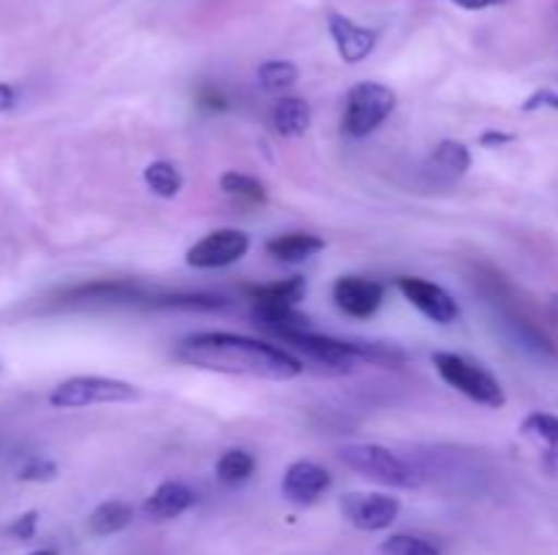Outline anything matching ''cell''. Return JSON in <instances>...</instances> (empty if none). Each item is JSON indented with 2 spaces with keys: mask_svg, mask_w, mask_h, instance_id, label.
<instances>
[{
  "mask_svg": "<svg viewBox=\"0 0 558 555\" xmlns=\"http://www.w3.org/2000/svg\"><path fill=\"white\" fill-rule=\"evenodd\" d=\"M180 362L227 375H248L265 381H292L303 373V362L292 351L238 332H194L174 346Z\"/></svg>",
  "mask_w": 558,
  "mask_h": 555,
  "instance_id": "1",
  "label": "cell"
},
{
  "mask_svg": "<svg viewBox=\"0 0 558 555\" xmlns=\"http://www.w3.org/2000/svg\"><path fill=\"white\" fill-rule=\"evenodd\" d=\"M287 343L294 351H303L311 362H319L325 368L349 370L360 362L368 365H401L403 351L396 346H385V343H368V341H343V337L319 335L311 330H294L278 337Z\"/></svg>",
  "mask_w": 558,
  "mask_h": 555,
  "instance_id": "2",
  "label": "cell"
},
{
  "mask_svg": "<svg viewBox=\"0 0 558 555\" xmlns=\"http://www.w3.org/2000/svg\"><path fill=\"white\" fill-rule=\"evenodd\" d=\"M430 362H434L441 381L456 392H461V395H466L469 400L480 403L485 408H505V386L480 362L456 351H434L430 354Z\"/></svg>",
  "mask_w": 558,
  "mask_h": 555,
  "instance_id": "3",
  "label": "cell"
},
{
  "mask_svg": "<svg viewBox=\"0 0 558 555\" xmlns=\"http://www.w3.org/2000/svg\"><path fill=\"white\" fill-rule=\"evenodd\" d=\"M338 457H341L343 466L357 471L360 477L387 484V488L412 490L420 488V482H423V477H420L412 462H407L381 444H347L338 449Z\"/></svg>",
  "mask_w": 558,
  "mask_h": 555,
  "instance_id": "4",
  "label": "cell"
},
{
  "mask_svg": "<svg viewBox=\"0 0 558 555\" xmlns=\"http://www.w3.org/2000/svg\"><path fill=\"white\" fill-rule=\"evenodd\" d=\"M398 107V96L392 87L381 82H357L347 92V109H343V134L349 139H365L374 134Z\"/></svg>",
  "mask_w": 558,
  "mask_h": 555,
  "instance_id": "5",
  "label": "cell"
},
{
  "mask_svg": "<svg viewBox=\"0 0 558 555\" xmlns=\"http://www.w3.org/2000/svg\"><path fill=\"white\" fill-rule=\"evenodd\" d=\"M140 386L109 375H74L65 379L49 392V403L54 408H87L107 406V403H134L140 400Z\"/></svg>",
  "mask_w": 558,
  "mask_h": 555,
  "instance_id": "6",
  "label": "cell"
},
{
  "mask_svg": "<svg viewBox=\"0 0 558 555\" xmlns=\"http://www.w3.org/2000/svg\"><path fill=\"white\" fill-rule=\"evenodd\" d=\"M248 250V234L240 229H216L185 250V264L194 270H221V267L238 264Z\"/></svg>",
  "mask_w": 558,
  "mask_h": 555,
  "instance_id": "7",
  "label": "cell"
},
{
  "mask_svg": "<svg viewBox=\"0 0 558 555\" xmlns=\"http://www.w3.org/2000/svg\"><path fill=\"white\" fill-rule=\"evenodd\" d=\"M396 288L403 294L409 305H414L434 324H452L461 316V305L439 283L425 281V278L417 275H401L396 278Z\"/></svg>",
  "mask_w": 558,
  "mask_h": 555,
  "instance_id": "8",
  "label": "cell"
},
{
  "mask_svg": "<svg viewBox=\"0 0 558 555\" xmlns=\"http://www.w3.org/2000/svg\"><path fill=\"white\" fill-rule=\"evenodd\" d=\"M341 511L360 531H385L401 515V501L385 493H349L341 498Z\"/></svg>",
  "mask_w": 558,
  "mask_h": 555,
  "instance_id": "9",
  "label": "cell"
},
{
  "mask_svg": "<svg viewBox=\"0 0 558 555\" xmlns=\"http://www.w3.org/2000/svg\"><path fill=\"white\" fill-rule=\"evenodd\" d=\"M332 299L349 319H371L385 303V286L365 275H341L332 283Z\"/></svg>",
  "mask_w": 558,
  "mask_h": 555,
  "instance_id": "10",
  "label": "cell"
},
{
  "mask_svg": "<svg viewBox=\"0 0 558 555\" xmlns=\"http://www.w3.org/2000/svg\"><path fill=\"white\" fill-rule=\"evenodd\" d=\"M327 30H330V38L332 44H336L341 60L349 65L363 63V60L374 52L376 44H379V30L357 25V22L349 20V16L338 14V11H330V14H327Z\"/></svg>",
  "mask_w": 558,
  "mask_h": 555,
  "instance_id": "11",
  "label": "cell"
},
{
  "mask_svg": "<svg viewBox=\"0 0 558 555\" xmlns=\"http://www.w3.org/2000/svg\"><path fill=\"white\" fill-rule=\"evenodd\" d=\"M332 488V477L327 468L311 460H298L287 468L281 482L283 498L298 506H311Z\"/></svg>",
  "mask_w": 558,
  "mask_h": 555,
  "instance_id": "12",
  "label": "cell"
},
{
  "mask_svg": "<svg viewBox=\"0 0 558 555\" xmlns=\"http://www.w3.org/2000/svg\"><path fill=\"white\" fill-rule=\"evenodd\" d=\"M69 303L76 305H118V303H140L147 299L140 283L134 281H93L87 286H76L65 294Z\"/></svg>",
  "mask_w": 558,
  "mask_h": 555,
  "instance_id": "13",
  "label": "cell"
},
{
  "mask_svg": "<svg viewBox=\"0 0 558 555\" xmlns=\"http://www.w3.org/2000/svg\"><path fill=\"white\" fill-rule=\"evenodd\" d=\"M196 495L194 490L185 488L183 482H161L142 504V511H145L150 520L167 522L180 517L183 511H189L194 506Z\"/></svg>",
  "mask_w": 558,
  "mask_h": 555,
  "instance_id": "14",
  "label": "cell"
},
{
  "mask_svg": "<svg viewBox=\"0 0 558 555\" xmlns=\"http://www.w3.org/2000/svg\"><path fill=\"white\" fill-rule=\"evenodd\" d=\"M469 166H472V152H469V147L463 145V141L456 139L439 141V145L434 147V152H430L428 163H425V169H428V174L434 177V183L445 185L461 180L463 174L469 172Z\"/></svg>",
  "mask_w": 558,
  "mask_h": 555,
  "instance_id": "15",
  "label": "cell"
},
{
  "mask_svg": "<svg viewBox=\"0 0 558 555\" xmlns=\"http://www.w3.org/2000/svg\"><path fill=\"white\" fill-rule=\"evenodd\" d=\"M265 250L272 256V259L281 261V264H303V261H308L311 256L325 250V239L308 232H287L267 239Z\"/></svg>",
  "mask_w": 558,
  "mask_h": 555,
  "instance_id": "16",
  "label": "cell"
},
{
  "mask_svg": "<svg viewBox=\"0 0 558 555\" xmlns=\"http://www.w3.org/2000/svg\"><path fill=\"white\" fill-rule=\"evenodd\" d=\"M270 123L276 134L287 136V139H298V136L308 134L311 123H314V112H311V103L305 98L287 96L278 98L276 107H272Z\"/></svg>",
  "mask_w": 558,
  "mask_h": 555,
  "instance_id": "17",
  "label": "cell"
},
{
  "mask_svg": "<svg viewBox=\"0 0 558 555\" xmlns=\"http://www.w3.org/2000/svg\"><path fill=\"white\" fill-rule=\"evenodd\" d=\"M254 305H267V308H298L308 292V281L300 275L283 278V281L262 283V286L245 288Z\"/></svg>",
  "mask_w": 558,
  "mask_h": 555,
  "instance_id": "18",
  "label": "cell"
},
{
  "mask_svg": "<svg viewBox=\"0 0 558 555\" xmlns=\"http://www.w3.org/2000/svg\"><path fill=\"white\" fill-rule=\"evenodd\" d=\"M131 520H134L131 504H125L120 498H109L90 511V517H87V531L93 536H112V533L125 531L131 526Z\"/></svg>",
  "mask_w": 558,
  "mask_h": 555,
  "instance_id": "19",
  "label": "cell"
},
{
  "mask_svg": "<svg viewBox=\"0 0 558 555\" xmlns=\"http://www.w3.org/2000/svg\"><path fill=\"white\" fill-rule=\"evenodd\" d=\"M521 435L537 444L550 460L558 462V417L545 411H532L521 422Z\"/></svg>",
  "mask_w": 558,
  "mask_h": 555,
  "instance_id": "20",
  "label": "cell"
},
{
  "mask_svg": "<svg viewBox=\"0 0 558 555\" xmlns=\"http://www.w3.org/2000/svg\"><path fill=\"white\" fill-rule=\"evenodd\" d=\"M254 321L270 335L281 337L294 330H308V319L300 316L294 308H267V305H254Z\"/></svg>",
  "mask_w": 558,
  "mask_h": 555,
  "instance_id": "21",
  "label": "cell"
},
{
  "mask_svg": "<svg viewBox=\"0 0 558 555\" xmlns=\"http://www.w3.org/2000/svg\"><path fill=\"white\" fill-rule=\"evenodd\" d=\"M142 177H145L147 188L156 196H161V199H174V196L183 190V174H180L178 166L169 161L147 163Z\"/></svg>",
  "mask_w": 558,
  "mask_h": 555,
  "instance_id": "22",
  "label": "cell"
},
{
  "mask_svg": "<svg viewBox=\"0 0 558 555\" xmlns=\"http://www.w3.org/2000/svg\"><path fill=\"white\" fill-rule=\"evenodd\" d=\"M254 471H256V457L245 449H227L216 462V477L221 479L223 484H229V488L248 482Z\"/></svg>",
  "mask_w": 558,
  "mask_h": 555,
  "instance_id": "23",
  "label": "cell"
},
{
  "mask_svg": "<svg viewBox=\"0 0 558 555\" xmlns=\"http://www.w3.org/2000/svg\"><path fill=\"white\" fill-rule=\"evenodd\" d=\"M221 190L232 199L248 201V205H265L267 201V188L262 180L251 177V174L243 172H223L221 180H218Z\"/></svg>",
  "mask_w": 558,
  "mask_h": 555,
  "instance_id": "24",
  "label": "cell"
},
{
  "mask_svg": "<svg viewBox=\"0 0 558 555\" xmlns=\"http://www.w3.org/2000/svg\"><path fill=\"white\" fill-rule=\"evenodd\" d=\"M147 305L172 310H221L227 308V299L218 294H163V297L147 299Z\"/></svg>",
  "mask_w": 558,
  "mask_h": 555,
  "instance_id": "25",
  "label": "cell"
},
{
  "mask_svg": "<svg viewBox=\"0 0 558 555\" xmlns=\"http://www.w3.org/2000/svg\"><path fill=\"white\" fill-rule=\"evenodd\" d=\"M298 76L300 69L294 63H289V60H265V63L256 69V79H259V85L270 92L292 87L294 82H298Z\"/></svg>",
  "mask_w": 558,
  "mask_h": 555,
  "instance_id": "26",
  "label": "cell"
},
{
  "mask_svg": "<svg viewBox=\"0 0 558 555\" xmlns=\"http://www.w3.org/2000/svg\"><path fill=\"white\" fill-rule=\"evenodd\" d=\"M379 555H441L436 544L428 539L412 536V533H392L379 544Z\"/></svg>",
  "mask_w": 558,
  "mask_h": 555,
  "instance_id": "27",
  "label": "cell"
},
{
  "mask_svg": "<svg viewBox=\"0 0 558 555\" xmlns=\"http://www.w3.org/2000/svg\"><path fill=\"white\" fill-rule=\"evenodd\" d=\"M16 477L22 482H52L58 477V466L52 460H47V457H31L27 462H22Z\"/></svg>",
  "mask_w": 558,
  "mask_h": 555,
  "instance_id": "28",
  "label": "cell"
},
{
  "mask_svg": "<svg viewBox=\"0 0 558 555\" xmlns=\"http://www.w3.org/2000/svg\"><path fill=\"white\" fill-rule=\"evenodd\" d=\"M36 528H38V511L31 509V511H25V515H20L14 522H11L9 533L14 539H20V542H27V539L36 536Z\"/></svg>",
  "mask_w": 558,
  "mask_h": 555,
  "instance_id": "29",
  "label": "cell"
},
{
  "mask_svg": "<svg viewBox=\"0 0 558 555\" xmlns=\"http://www.w3.org/2000/svg\"><path fill=\"white\" fill-rule=\"evenodd\" d=\"M510 141H515V134H507V131H496V128H488L483 136H480V145L488 147V150L505 147L510 145Z\"/></svg>",
  "mask_w": 558,
  "mask_h": 555,
  "instance_id": "30",
  "label": "cell"
},
{
  "mask_svg": "<svg viewBox=\"0 0 558 555\" xmlns=\"http://www.w3.org/2000/svg\"><path fill=\"white\" fill-rule=\"evenodd\" d=\"M539 107L558 109V92H554V90H539V92H534V96L529 98L526 103H523V109H526V112H534V109H539Z\"/></svg>",
  "mask_w": 558,
  "mask_h": 555,
  "instance_id": "31",
  "label": "cell"
},
{
  "mask_svg": "<svg viewBox=\"0 0 558 555\" xmlns=\"http://www.w3.org/2000/svg\"><path fill=\"white\" fill-rule=\"evenodd\" d=\"M450 3L463 11H485V9H494V5L507 3V0H450Z\"/></svg>",
  "mask_w": 558,
  "mask_h": 555,
  "instance_id": "32",
  "label": "cell"
},
{
  "mask_svg": "<svg viewBox=\"0 0 558 555\" xmlns=\"http://www.w3.org/2000/svg\"><path fill=\"white\" fill-rule=\"evenodd\" d=\"M16 101V90L11 85H0V114L9 112Z\"/></svg>",
  "mask_w": 558,
  "mask_h": 555,
  "instance_id": "33",
  "label": "cell"
},
{
  "mask_svg": "<svg viewBox=\"0 0 558 555\" xmlns=\"http://www.w3.org/2000/svg\"><path fill=\"white\" fill-rule=\"evenodd\" d=\"M27 555H58V550H54V547H41V550H33V553H27Z\"/></svg>",
  "mask_w": 558,
  "mask_h": 555,
  "instance_id": "34",
  "label": "cell"
},
{
  "mask_svg": "<svg viewBox=\"0 0 558 555\" xmlns=\"http://www.w3.org/2000/svg\"><path fill=\"white\" fill-rule=\"evenodd\" d=\"M554 305H556V308H558V297H554Z\"/></svg>",
  "mask_w": 558,
  "mask_h": 555,
  "instance_id": "35",
  "label": "cell"
}]
</instances>
